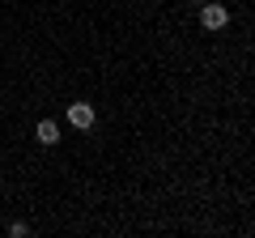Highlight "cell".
<instances>
[{
  "label": "cell",
  "instance_id": "obj_4",
  "mask_svg": "<svg viewBox=\"0 0 255 238\" xmlns=\"http://www.w3.org/2000/svg\"><path fill=\"white\" fill-rule=\"evenodd\" d=\"M9 234H13V238H21V234H30V226H26V221H13V226H9Z\"/></svg>",
  "mask_w": 255,
  "mask_h": 238
},
{
  "label": "cell",
  "instance_id": "obj_2",
  "mask_svg": "<svg viewBox=\"0 0 255 238\" xmlns=\"http://www.w3.org/2000/svg\"><path fill=\"white\" fill-rule=\"evenodd\" d=\"M68 123L81 128V132H90L94 128V107L90 102H73V107H68Z\"/></svg>",
  "mask_w": 255,
  "mask_h": 238
},
{
  "label": "cell",
  "instance_id": "obj_3",
  "mask_svg": "<svg viewBox=\"0 0 255 238\" xmlns=\"http://www.w3.org/2000/svg\"><path fill=\"white\" fill-rule=\"evenodd\" d=\"M34 140L38 145H60V123H55V119H43L34 128Z\"/></svg>",
  "mask_w": 255,
  "mask_h": 238
},
{
  "label": "cell",
  "instance_id": "obj_1",
  "mask_svg": "<svg viewBox=\"0 0 255 238\" xmlns=\"http://www.w3.org/2000/svg\"><path fill=\"white\" fill-rule=\"evenodd\" d=\"M226 21H230V9H226V4H209V0L200 4V26H204V30H221Z\"/></svg>",
  "mask_w": 255,
  "mask_h": 238
}]
</instances>
